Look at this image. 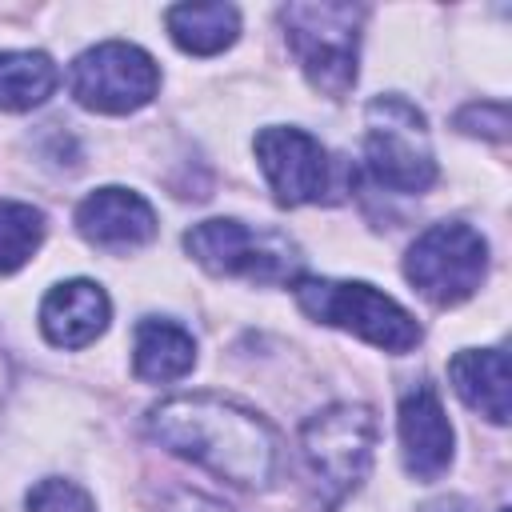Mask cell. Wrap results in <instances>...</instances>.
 <instances>
[{
  "label": "cell",
  "instance_id": "1",
  "mask_svg": "<svg viewBox=\"0 0 512 512\" xmlns=\"http://www.w3.org/2000/svg\"><path fill=\"white\" fill-rule=\"evenodd\" d=\"M148 432L168 452L208 468L236 488H268L280 464V440L272 424L208 392L160 400L148 412Z\"/></svg>",
  "mask_w": 512,
  "mask_h": 512
},
{
  "label": "cell",
  "instance_id": "2",
  "mask_svg": "<svg viewBox=\"0 0 512 512\" xmlns=\"http://www.w3.org/2000/svg\"><path fill=\"white\" fill-rule=\"evenodd\" d=\"M280 24L308 84L332 100H344L356 84L364 8L336 0H300L280 8Z\"/></svg>",
  "mask_w": 512,
  "mask_h": 512
},
{
  "label": "cell",
  "instance_id": "3",
  "mask_svg": "<svg viewBox=\"0 0 512 512\" xmlns=\"http://www.w3.org/2000/svg\"><path fill=\"white\" fill-rule=\"evenodd\" d=\"M376 416L368 404H332L304 420L300 428V456L316 484V504L332 512L372 468L376 452Z\"/></svg>",
  "mask_w": 512,
  "mask_h": 512
},
{
  "label": "cell",
  "instance_id": "4",
  "mask_svg": "<svg viewBox=\"0 0 512 512\" xmlns=\"http://www.w3.org/2000/svg\"><path fill=\"white\" fill-rule=\"evenodd\" d=\"M296 304L316 324L352 332L384 352H412L420 344V324L408 308L364 280H328V276H300L292 280Z\"/></svg>",
  "mask_w": 512,
  "mask_h": 512
},
{
  "label": "cell",
  "instance_id": "5",
  "mask_svg": "<svg viewBox=\"0 0 512 512\" xmlns=\"http://www.w3.org/2000/svg\"><path fill=\"white\" fill-rule=\"evenodd\" d=\"M188 256L212 276H236L252 284H292L300 280V248L280 228L244 220H200L184 232Z\"/></svg>",
  "mask_w": 512,
  "mask_h": 512
},
{
  "label": "cell",
  "instance_id": "6",
  "mask_svg": "<svg viewBox=\"0 0 512 512\" xmlns=\"http://www.w3.org/2000/svg\"><path fill=\"white\" fill-rule=\"evenodd\" d=\"M364 164L376 184L392 192H428L436 184V156L428 120L404 96H376L364 108Z\"/></svg>",
  "mask_w": 512,
  "mask_h": 512
},
{
  "label": "cell",
  "instance_id": "7",
  "mask_svg": "<svg viewBox=\"0 0 512 512\" xmlns=\"http://www.w3.org/2000/svg\"><path fill=\"white\" fill-rule=\"evenodd\" d=\"M404 276L436 308L464 304L488 276V240L464 220H440L412 240Z\"/></svg>",
  "mask_w": 512,
  "mask_h": 512
},
{
  "label": "cell",
  "instance_id": "8",
  "mask_svg": "<svg viewBox=\"0 0 512 512\" xmlns=\"http://www.w3.org/2000/svg\"><path fill=\"white\" fill-rule=\"evenodd\" d=\"M68 84L76 104L88 112L128 116L160 92V68L144 48L128 40H104L72 60Z\"/></svg>",
  "mask_w": 512,
  "mask_h": 512
},
{
  "label": "cell",
  "instance_id": "9",
  "mask_svg": "<svg viewBox=\"0 0 512 512\" xmlns=\"http://www.w3.org/2000/svg\"><path fill=\"white\" fill-rule=\"evenodd\" d=\"M256 164L268 180V188L276 192V200L284 208H300V204H316L328 196L332 188V160L328 148L292 124H272L256 132Z\"/></svg>",
  "mask_w": 512,
  "mask_h": 512
},
{
  "label": "cell",
  "instance_id": "10",
  "mask_svg": "<svg viewBox=\"0 0 512 512\" xmlns=\"http://www.w3.org/2000/svg\"><path fill=\"white\" fill-rule=\"evenodd\" d=\"M76 232L112 256L136 252L156 236V212L152 204L132 188H96L76 204Z\"/></svg>",
  "mask_w": 512,
  "mask_h": 512
},
{
  "label": "cell",
  "instance_id": "11",
  "mask_svg": "<svg viewBox=\"0 0 512 512\" xmlns=\"http://www.w3.org/2000/svg\"><path fill=\"white\" fill-rule=\"evenodd\" d=\"M396 428H400V456H404L408 476L436 480L448 472L456 440H452V424H448L444 404L432 384H416L400 396Z\"/></svg>",
  "mask_w": 512,
  "mask_h": 512
},
{
  "label": "cell",
  "instance_id": "12",
  "mask_svg": "<svg viewBox=\"0 0 512 512\" xmlns=\"http://www.w3.org/2000/svg\"><path fill=\"white\" fill-rule=\"evenodd\" d=\"M112 320V300L96 280H64L48 288L40 300V332L56 348H84L92 344Z\"/></svg>",
  "mask_w": 512,
  "mask_h": 512
},
{
  "label": "cell",
  "instance_id": "13",
  "mask_svg": "<svg viewBox=\"0 0 512 512\" xmlns=\"http://www.w3.org/2000/svg\"><path fill=\"white\" fill-rule=\"evenodd\" d=\"M456 396L492 424H508V356L504 348H464L448 360Z\"/></svg>",
  "mask_w": 512,
  "mask_h": 512
},
{
  "label": "cell",
  "instance_id": "14",
  "mask_svg": "<svg viewBox=\"0 0 512 512\" xmlns=\"http://www.w3.org/2000/svg\"><path fill=\"white\" fill-rule=\"evenodd\" d=\"M196 364V340L176 320L144 316L132 336V372L148 384H168L188 376Z\"/></svg>",
  "mask_w": 512,
  "mask_h": 512
},
{
  "label": "cell",
  "instance_id": "15",
  "mask_svg": "<svg viewBox=\"0 0 512 512\" xmlns=\"http://www.w3.org/2000/svg\"><path fill=\"white\" fill-rule=\"evenodd\" d=\"M168 36L176 40V48L192 52V56H216L224 48L236 44L240 36V12L232 4H172L164 12Z\"/></svg>",
  "mask_w": 512,
  "mask_h": 512
},
{
  "label": "cell",
  "instance_id": "16",
  "mask_svg": "<svg viewBox=\"0 0 512 512\" xmlns=\"http://www.w3.org/2000/svg\"><path fill=\"white\" fill-rule=\"evenodd\" d=\"M60 84L56 64L44 52H0V112H28L44 104Z\"/></svg>",
  "mask_w": 512,
  "mask_h": 512
},
{
  "label": "cell",
  "instance_id": "17",
  "mask_svg": "<svg viewBox=\"0 0 512 512\" xmlns=\"http://www.w3.org/2000/svg\"><path fill=\"white\" fill-rule=\"evenodd\" d=\"M44 244V212L24 200H0V272L24 268Z\"/></svg>",
  "mask_w": 512,
  "mask_h": 512
},
{
  "label": "cell",
  "instance_id": "18",
  "mask_svg": "<svg viewBox=\"0 0 512 512\" xmlns=\"http://www.w3.org/2000/svg\"><path fill=\"white\" fill-rule=\"evenodd\" d=\"M24 508L28 512H96L92 496L64 476H44L40 484H32L24 496Z\"/></svg>",
  "mask_w": 512,
  "mask_h": 512
},
{
  "label": "cell",
  "instance_id": "19",
  "mask_svg": "<svg viewBox=\"0 0 512 512\" xmlns=\"http://www.w3.org/2000/svg\"><path fill=\"white\" fill-rule=\"evenodd\" d=\"M456 128L468 136H484V140H504L508 136V108L500 100H484V104H464L456 112Z\"/></svg>",
  "mask_w": 512,
  "mask_h": 512
},
{
  "label": "cell",
  "instance_id": "20",
  "mask_svg": "<svg viewBox=\"0 0 512 512\" xmlns=\"http://www.w3.org/2000/svg\"><path fill=\"white\" fill-rule=\"evenodd\" d=\"M168 512H228V508H220V504H212V500H204L196 492H180Z\"/></svg>",
  "mask_w": 512,
  "mask_h": 512
},
{
  "label": "cell",
  "instance_id": "21",
  "mask_svg": "<svg viewBox=\"0 0 512 512\" xmlns=\"http://www.w3.org/2000/svg\"><path fill=\"white\" fill-rule=\"evenodd\" d=\"M500 512H508V508H500Z\"/></svg>",
  "mask_w": 512,
  "mask_h": 512
}]
</instances>
